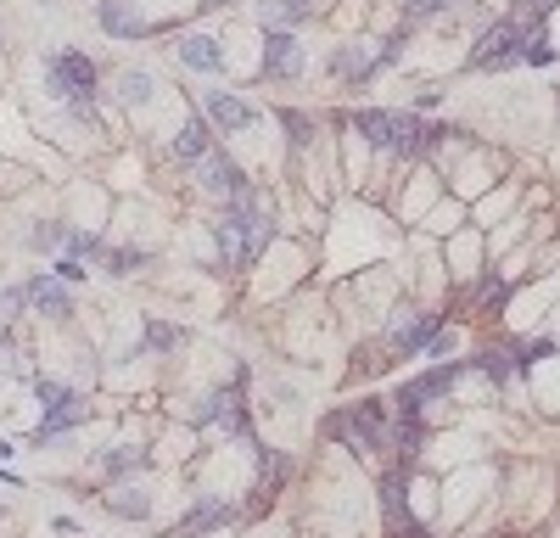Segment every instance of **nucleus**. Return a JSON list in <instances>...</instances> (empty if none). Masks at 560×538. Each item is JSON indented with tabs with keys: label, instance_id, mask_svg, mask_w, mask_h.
<instances>
[{
	"label": "nucleus",
	"instance_id": "obj_1",
	"mask_svg": "<svg viewBox=\"0 0 560 538\" xmlns=\"http://www.w3.org/2000/svg\"><path fill=\"white\" fill-rule=\"evenodd\" d=\"M354 130L370 147H387V152H421L438 140V130H426L421 118H398V113H354Z\"/></svg>",
	"mask_w": 560,
	"mask_h": 538
},
{
	"label": "nucleus",
	"instance_id": "obj_2",
	"mask_svg": "<svg viewBox=\"0 0 560 538\" xmlns=\"http://www.w3.org/2000/svg\"><path fill=\"white\" fill-rule=\"evenodd\" d=\"M46 79H51V96H62V101H90V96H96V62L79 56V51L51 56Z\"/></svg>",
	"mask_w": 560,
	"mask_h": 538
},
{
	"label": "nucleus",
	"instance_id": "obj_3",
	"mask_svg": "<svg viewBox=\"0 0 560 538\" xmlns=\"http://www.w3.org/2000/svg\"><path fill=\"white\" fill-rule=\"evenodd\" d=\"M522 46H527L522 23H493L482 39H476L471 62H476V68H510V62H522Z\"/></svg>",
	"mask_w": 560,
	"mask_h": 538
},
{
	"label": "nucleus",
	"instance_id": "obj_4",
	"mask_svg": "<svg viewBox=\"0 0 560 538\" xmlns=\"http://www.w3.org/2000/svg\"><path fill=\"white\" fill-rule=\"evenodd\" d=\"M330 432L347 438L354 449H381V409L376 404H359V409H347V416L330 421Z\"/></svg>",
	"mask_w": 560,
	"mask_h": 538
},
{
	"label": "nucleus",
	"instance_id": "obj_5",
	"mask_svg": "<svg viewBox=\"0 0 560 538\" xmlns=\"http://www.w3.org/2000/svg\"><path fill=\"white\" fill-rule=\"evenodd\" d=\"M263 73L269 79H297L303 73V46L286 29H269V39H263Z\"/></svg>",
	"mask_w": 560,
	"mask_h": 538
},
{
	"label": "nucleus",
	"instance_id": "obj_6",
	"mask_svg": "<svg viewBox=\"0 0 560 538\" xmlns=\"http://www.w3.org/2000/svg\"><path fill=\"white\" fill-rule=\"evenodd\" d=\"M202 113H207V123H213V130H224V135H236V130H247V123H253V107H247V101H236V96H224V90L207 96Z\"/></svg>",
	"mask_w": 560,
	"mask_h": 538
},
{
	"label": "nucleus",
	"instance_id": "obj_7",
	"mask_svg": "<svg viewBox=\"0 0 560 538\" xmlns=\"http://www.w3.org/2000/svg\"><path fill=\"white\" fill-rule=\"evenodd\" d=\"M196 163H202V191H213V197H230V191H241V185H247L241 169L224 152H202Z\"/></svg>",
	"mask_w": 560,
	"mask_h": 538
},
{
	"label": "nucleus",
	"instance_id": "obj_8",
	"mask_svg": "<svg viewBox=\"0 0 560 538\" xmlns=\"http://www.w3.org/2000/svg\"><path fill=\"white\" fill-rule=\"evenodd\" d=\"M85 416H90V404L79 399V392H68L62 404H51V409H46V421H39V443H46V438H62V432H73Z\"/></svg>",
	"mask_w": 560,
	"mask_h": 538
},
{
	"label": "nucleus",
	"instance_id": "obj_9",
	"mask_svg": "<svg viewBox=\"0 0 560 538\" xmlns=\"http://www.w3.org/2000/svg\"><path fill=\"white\" fill-rule=\"evenodd\" d=\"M180 62H191V68H202V73H219L224 68V51H219L213 34H185L180 39Z\"/></svg>",
	"mask_w": 560,
	"mask_h": 538
},
{
	"label": "nucleus",
	"instance_id": "obj_10",
	"mask_svg": "<svg viewBox=\"0 0 560 538\" xmlns=\"http://www.w3.org/2000/svg\"><path fill=\"white\" fill-rule=\"evenodd\" d=\"M29 303L39 308V315H73V298H68V286H62V281H51V275H39L34 286H29Z\"/></svg>",
	"mask_w": 560,
	"mask_h": 538
},
{
	"label": "nucleus",
	"instance_id": "obj_11",
	"mask_svg": "<svg viewBox=\"0 0 560 538\" xmlns=\"http://www.w3.org/2000/svg\"><path fill=\"white\" fill-rule=\"evenodd\" d=\"M230 522V505L224 500H207V505H196L191 516H185V522L174 527V538H196V533H207V527H224Z\"/></svg>",
	"mask_w": 560,
	"mask_h": 538
},
{
	"label": "nucleus",
	"instance_id": "obj_12",
	"mask_svg": "<svg viewBox=\"0 0 560 538\" xmlns=\"http://www.w3.org/2000/svg\"><path fill=\"white\" fill-rule=\"evenodd\" d=\"M308 12H314V0H263V6H258L263 29H292V23H303Z\"/></svg>",
	"mask_w": 560,
	"mask_h": 538
},
{
	"label": "nucleus",
	"instance_id": "obj_13",
	"mask_svg": "<svg viewBox=\"0 0 560 538\" xmlns=\"http://www.w3.org/2000/svg\"><path fill=\"white\" fill-rule=\"evenodd\" d=\"M101 23H107V34H123V39H135L140 29H146L140 12H130L123 0H101Z\"/></svg>",
	"mask_w": 560,
	"mask_h": 538
},
{
	"label": "nucleus",
	"instance_id": "obj_14",
	"mask_svg": "<svg viewBox=\"0 0 560 538\" xmlns=\"http://www.w3.org/2000/svg\"><path fill=\"white\" fill-rule=\"evenodd\" d=\"M202 421H207V426H224V432H241V409H236V392H219V399H207Z\"/></svg>",
	"mask_w": 560,
	"mask_h": 538
},
{
	"label": "nucleus",
	"instance_id": "obj_15",
	"mask_svg": "<svg viewBox=\"0 0 560 538\" xmlns=\"http://www.w3.org/2000/svg\"><path fill=\"white\" fill-rule=\"evenodd\" d=\"M202 152H207V123H185L180 140H174V157L180 163H196Z\"/></svg>",
	"mask_w": 560,
	"mask_h": 538
},
{
	"label": "nucleus",
	"instance_id": "obj_16",
	"mask_svg": "<svg viewBox=\"0 0 560 538\" xmlns=\"http://www.w3.org/2000/svg\"><path fill=\"white\" fill-rule=\"evenodd\" d=\"M118 96L130 101V107H140V101H152V73H140V68L118 73Z\"/></svg>",
	"mask_w": 560,
	"mask_h": 538
},
{
	"label": "nucleus",
	"instance_id": "obj_17",
	"mask_svg": "<svg viewBox=\"0 0 560 538\" xmlns=\"http://www.w3.org/2000/svg\"><path fill=\"white\" fill-rule=\"evenodd\" d=\"M431 331H438V315H421L414 325H398V331H392V337H398L404 348H421V342L431 337Z\"/></svg>",
	"mask_w": 560,
	"mask_h": 538
},
{
	"label": "nucleus",
	"instance_id": "obj_18",
	"mask_svg": "<svg viewBox=\"0 0 560 538\" xmlns=\"http://www.w3.org/2000/svg\"><path fill=\"white\" fill-rule=\"evenodd\" d=\"M113 510H118V516H146L152 500H146L140 488H118V493H113Z\"/></svg>",
	"mask_w": 560,
	"mask_h": 538
},
{
	"label": "nucleus",
	"instance_id": "obj_19",
	"mask_svg": "<svg viewBox=\"0 0 560 538\" xmlns=\"http://www.w3.org/2000/svg\"><path fill=\"white\" fill-rule=\"evenodd\" d=\"M549 56H555V46H549V39H544V34H527V46H522V62H532V68H544Z\"/></svg>",
	"mask_w": 560,
	"mask_h": 538
},
{
	"label": "nucleus",
	"instance_id": "obj_20",
	"mask_svg": "<svg viewBox=\"0 0 560 538\" xmlns=\"http://www.w3.org/2000/svg\"><path fill=\"white\" fill-rule=\"evenodd\" d=\"M140 460H146V454H140V449H113V454H107V460H101V466H107L113 477H118V471H135Z\"/></svg>",
	"mask_w": 560,
	"mask_h": 538
},
{
	"label": "nucleus",
	"instance_id": "obj_21",
	"mask_svg": "<svg viewBox=\"0 0 560 538\" xmlns=\"http://www.w3.org/2000/svg\"><path fill=\"white\" fill-rule=\"evenodd\" d=\"M476 370H488V376L499 382L505 370H510V354H493V348H488V354H476Z\"/></svg>",
	"mask_w": 560,
	"mask_h": 538
},
{
	"label": "nucleus",
	"instance_id": "obj_22",
	"mask_svg": "<svg viewBox=\"0 0 560 538\" xmlns=\"http://www.w3.org/2000/svg\"><path fill=\"white\" fill-rule=\"evenodd\" d=\"M140 264H146V253H113V258H107V269H113V275H135Z\"/></svg>",
	"mask_w": 560,
	"mask_h": 538
},
{
	"label": "nucleus",
	"instance_id": "obj_23",
	"mask_svg": "<svg viewBox=\"0 0 560 538\" xmlns=\"http://www.w3.org/2000/svg\"><path fill=\"white\" fill-rule=\"evenodd\" d=\"M146 342H152V348H174V342H180V331H174V325H163V320H152V325H146Z\"/></svg>",
	"mask_w": 560,
	"mask_h": 538
},
{
	"label": "nucleus",
	"instance_id": "obj_24",
	"mask_svg": "<svg viewBox=\"0 0 560 538\" xmlns=\"http://www.w3.org/2000/svg\"><path fill=\"white\" fill-rule=\"evenodd\" d=\"M549 6H555V0H522V12H515V17H510V23H522V29H527V23H532V17H544Z\"/></svg>",
	"mask_w": 560,
	"mask_h": 538
},
{
	"label": "nucleus",
	"instance_id": "obj_25",
	"mask_svg": "<svg viewBox=\"0 0 560 538\" xmlns=\"http://www.w3.org/2000/svg\"><path fill=\"white\" fill-rule=\"evenodd\" d=\"M364 68H370L364 51H342V56H337V73H364Z\"/></svg>",
	"mask_w": 560,
	"mask_h": 538
},
{
	"label": "nucleus",
	"instance_id": "obj_26",
	"mask_svg": "<svg viewBox=\"0 0 560 538\" xmlns=\"http://www.w3.org/2000/svg\"><path fill=\"white\" fill-rule=\"evenodd\" d=\"M34 392H39V404H46V409H51V404H62V399H68V387H62V382H39Z\"/></svg>",
	"mask_w": 560,
	"mask_h": 538
},
{
	"label": "nucleus",
	"instance_id": "obj_27",
	"mask_svg": "<svg viewBox=\"0 0 560 538\" xmlns=\"http://www.w3.org/2000/svg\"><path fill=\"white\" fill-rule=\"evenodd\" d=\"M56 281H85V269H79V258H62V264H56Z\"/></svg>",
	"mask_w": 560,
	"mask_h": 538
},
{
	"label": "nucleus",
	"instance_id": "obj_28",
	"mask_svg": "<svg viewBox=\"0 0 560 538\" xmlns=\"http://www.w3.org/2000/svg\"><path fill=\"white\" fill-rule=\"evenodd\" d=\"M438 6H448V0H409V17H431Z\"/></svg>",
	"mask_w": 560,
	"mask_h": 538
},
{
	"label": "nucleus",
	"instance_id": "obj_29",
	"mask_svg": "<svg viewBox=\"0 0 560 538\" xmlns=\"http://www.w3.org/2000/svg\"><path fill=\"white\" fill-rule=\"evenodd\" d=\"M68 247H73V253H96V236H85V231H73V236H68Z\"/></svg>",
	"mask_w": 560,
	"mask_h": 538
},
{
	"label": "nucleus",
	"instance_id": "obj_30",
	"mask_svg": "<svg viewBox=\"0 0 560 538\" xmlns=\"http://www.w3.org/2000/svg\"><path fill=\"white\" fill-rule=\"evenodd\" d=\"M549 354H555V342H532L527 354H522V365H532V359H549Z\"/></svg>",
	"mask_w": 560,
	"mask_h": 538
},
{
	"label": "nucleus",
	"instance_id": "obj_31",
	"mask_svg": "<svg viewBox=\"0 0 560 538\" xmlns=\"http://www.w3.org/2000/svg\"><path fill=\"white\" fill-rule=\"evenodd\" d=\"M6 454H12V443H6V438H0V460H6Z\"/></svg>",
	"mask_w": 560,
	"mask_h": 538
},
{
	"label": "nucleus",
	"instance_id": "obj_32",
	"mask_svg": "<svg viewBox=\"0 0 560 538\" xmlns=\"http://www.w3.org/2000/svg\"><path fill=\"white\" fill-rule=\"evenodd\" d=\"M202 6H224V0H202Z\"/></svg>",
	"mask_w": 560,
	"mask_h": 538
},
{
	"label": "nucleus",
	"instance_id": "obj_33",
	"mask_svg": "<svg viewBox=\"0 0 560 538\" xmlns=\"http://www.w3.org/2000/svg\"><path fill=\"white\" fill-rule=\"evenodd\" d=\"M0 348H6V337H0Z\"/></svg>",
	"mask_w": 560,
	"mask_h": 538
}]
</instances>
